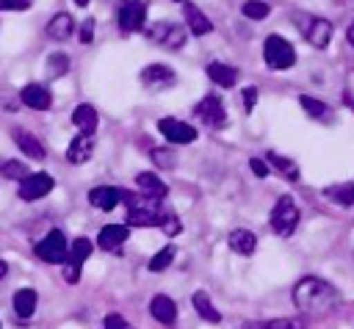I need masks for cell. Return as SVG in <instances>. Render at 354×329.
Returning <instances> with one entry per match:
<instances>
[{
    "mask_svg": "<svg viewBox=\"0 0 354 329\" xmlns=\"http://www.w3.org/2000/svg\"><path fill=\"white\" fill-rule=\"evenodd\" d=\"M55 188V180L50 177V174H44V171H33V174H28L22 182H19V199H25V202H36V199H44L50 191Z\"/></svg>",
    "mask_w": 354,
    "mask_h": 329,
    "instance_id": "10",
    "label": "cell"
},
{
    "mask_svg": "<svg viewBox=\"0 0 354 329\" xmlns=\"http://www.w3.org/2000/svg\"><path fill=\"white\" fill-rule=\"evenodd\" d=\"M171 260H174V249H171V246H163L158 254H152V260L147 263V268H149V271H163V268L171 265Z\"/></svg>",
    "mask_w": 354,
    "mask_h": 329,
    "instance_id": "36",
    "label": "cell"
},
{
    "mask_svg": "<svg viewBox=\"0 0 354 329\" xmlns=\"http://www.w3.org/2000/svg\"><path fill=\"white\" fill-rule=\"evenodd\" d=\"M91 155H94V138H91V135L77 133V135L69 141V147H66V160L75 163V166L86 163Z\"/></svg>",
    "mask_w": 354,
    "mask_h": 329,
    "instance_id": "20",
    "label": "cell"
},
{
    "mask_svg": "<svg viewBox=\"0 0 354 329\" xmlns=\"http://www.w3.org/2000/svg\"><path fill=\"white\" fill-rule=\"evenodd\" d=\"M141 83L149 91H166L177 83V72L166 64H149V66L141 69Z\"/></svg>",
    "mask_w": 354,
    "mask_h": 329,
    "instance_id": "9",
    "label": "cell"
},
{
    "mask_svg": "<svg viewBox=\"0 0 354 329\" xmlns=\"http://www.w3.org/2000/svg\"><path fill=\"white\" fill-rule=\"evenodd\" d=\"M19 100H22V105H28V108H33V111H47V108L53 105V94H50V88L41 86V83H28V86H22Z\"/></svg>",
    "mask_w": 354,
    "mask_h": 329,
    "instance_id": "14",
    "label": "cell"
},
{
    "mask_svg": "<svg viewBox=\"0 0 354 329\" xmlns=\"http://www.w3.org/2000/svg\"><path fill=\"white\" fill-rule=\"evenodd\" d=\"M91 39H94V19L88 17V19L80 25V41H83V44H88Z\"/></svg>",
    "mask_w": 354,
    "mask_h": 329,
    "instance_id": "42",
    "label": "cell"
},
{
    "mask_svg": "<svg viewBox=\"0 0 354 329\" xmlns=\"http://www.w3.org/2000/svg\"><path fill=\"white\" fill-rule=\"evenodd\" d=\"M116 22H119V30H122V33H136V30H141L144 22H147V6L138 3V0L122 3Z\"/></svg>",
    "mask_w": 354,
    "mask_h": 329,
    "instance_id": "12",
    "label": "cell"
},
{
    "mask_svg": "<svg viewBox=\"0 0 354 329\" xmlns=\"http://www.w3.org/2000/svg\"><path fill=\"white\" fill-rule=\"evenodd\" d=\"M346 39H348V44L354 47V22H351V25L346 28Z\"/></svg>",
    "mask_w": 354,
    "mask_h": 329,
    "instance_id": "43",
    "label": "cell"
},
{
    "mask_svg": "<svg viewBox=\"0 0 354 329\" xmlns=\"http://www.w3.org/2000/svg\"><path fill=\"white\" fill-rule=\"evenodd\" d=\"M122 202L127 205V227H158L166 207H160L158 199H149L144 194H127L122 196Z\"/></svg>",
    "mask_w": 354,
    "mask_h": 329,
    "instance_id": "2",
    "label": "cell"
},
{
    "mask_svg": "<svg viewBox=\"0 0 354 329\" xmlns=\"http://www.w3.org/2000/svg\"><path fill=\"white\" fill-rule=\"evenodd\" d=\"M207 77H210L216 86H221V88H232V86L238 83V69L230 66V64L213 61V64H207Z\"/></svg>",
    "mask_w": 354,
    "mask_h": 329,
    "instance_id": "27",
    "label": "cell"
},
{
    "mask_svg": "<svg viewBox=\"0 0 354 329\" xmlns=\"http://www.w3.org/2000/svg\"><path fill=\"white\" fill-rule=\"evenodd\" d=\"M66 69H69V58H66L64 53H53V55L47 58V75H50V77H64Z\"/></svg>",
    "mask_w": 354,
    "mask_h": 329,
    "instance_id": "34",
    "label": "cell"
},
{
    "mask_svg": "<svg viewBox=\"0 0 354 329\" xmlns=\"http://www.w3.org/2000/svg\"><path fill=\"white\" fill-rule=\"evenodd\" d=\"M304 39L315 47V50H324L329 41H332V22L324 19V17H313L304 28Z\"/></svg>",
    "mask_w": 354,
    "mask_h": 329,
    "instance_id": "16",
    "label": "cell"
},
{
    "mask_svg": "<svg viewBox=\"0 0 354 329\" xmlns=\"http://www.w3.org/2000/svg\"><path fill=\"white\" fill-rule=\"evenodd\" d=\"M194 116H196L202 124L213 127V130L227 127V111H224V102H221L216 94L202 97V100L194 105Z\"/></svg>",
    "mask_w": 354,
    "mask_h": 329,
    "instance_id": "8",
    "label": "cell"
},
{
    "mask_svg": "<svg viewBox=\"0 0 354 329\" xmlns=\"http://www.w3.org/2000/svg\"><path fill=\"white\" fill-rule=\"evenodd\" d=\"M127 238H130L127 224H105V227L100 229V235H97V246H100L102 252H119Z\"/></svg>",
    "mask_w": 354,
    "mask_h": 329,
    "instance_id": "13",
    "label": "cell"
},
{
    "mask_svg": "<svg viewBox=\"0 0 354 329\" xmlns=\"http://www.w3.org/2000/svg\"><path fill=\"white\" fill-rule=\"evenodd\" d=\"M183 14H185V25L194 36H207L213 30V22L205 17V11H199L194 3H185L183 6Z\"/></svg>",
    "mask_w": 354,
    "mask_h": 329,
    "instance_id": "23",
    "label": "cell"
},
{
    "mask_svg": "<svg viewBox=\"0 0 354 329\" xmlns=\"http://www.w3.org/2000/svg\"><path fill=\"white\" fill-rule=\"evenodd\" d=\"M136 188H138V194H144V196H149V199H166V194H169V188H166V182L155 174V171H141V174H136Z\"/></svg>",
    "mask_w": 354,
    "mask_h": 329,
    "instance_id": "18",
    "label": "cell"
},
{
    "mask_svg": "<svg viewBox=\"0 0 354 329\" xmlns=\"http://www.w3.org/2000/svg\"><path fill=\"white\" fill-rule=\"evenodd\" d=\"M75 6H80V8H86V6H88V0H75Z\"/></svg>",
    "mask_w": 354,
    "mask_h": 329,
    "instance_id": "45",
    "label": "cell"
},
{
    "mask_svg": "<svg viewBox=\"0 0 354 329\" xmlns=\"http://www.w3.org/2000/svg\"><path fill=\"white\" fill-rule=\"evenodd\" d=\"M299 105H301L304 113H307L310 119H315V122H329V119H332V108H329L324 100H318V97L301 94V97H299Z\"/></svg>",
    "mask_w": 354,
    "mask_h": 329,
    "instance_id": "30",
    "label": "cell"
},
{
    "mask_svg": "<svg viewBox=\"0 0 354 329\" xmlns=\"http://www.w3.org/2000/svg\"><path fill=\"white\" fill-rule=\"evenodd\" d=\"M326 196L337 205H354V182H343V185H332L326 188Z\"/></svg>",
    "mask_w": 354,
    "mask_h": 329,
    "instance_id": "31",
    "label": "cell"
},
{
    "mask_svg": "<svg viewBox=\"0 0 354 329\" xmlns=\"http://www.w3.org/2000/svg\"><path fill=\"white\" fill-rule=\"evenodd\" d=\"M299 221H301L299 205H296L290 196H279V199H277V205H274V210H271V229H274L277 235L288 238V235H293V232H296Z\"/></svg>",
    "mask_w": 354,
    "mask_h": 329,
    "instance_id": "3",
    "label": "cell"
},
{
    "mask_svg": "<svg viewBox=\"0 0 354 329\" xmlns=\"http://www.w3.org/2000/svg\"><path fill=\"white\" fill-rule=\"evenodd\" d=\"M36 304H39V296H36L33 288H19V290L14 293V312H17L22 321L36 312Z\"/></svg>",
    "mask_w": 354,
    "mask_h": 329,
    "instance_id": "29",
    "label": "cell"
},
{
    "mask_svg": "<svg viewBox=\"0 0 354 329\" xmlns=\"http://www.w3.org/2000/svg\"><path fill=\"white\" fill-rule=\"evenodd\" d=\"M266 163H268L271 171H277L282 180H290V182L299 180V166H296V160H290V158H285V155H279V152H266Z\"/></svg>",
    "mask_w": 354,
    "mask_h": 329,
    "instance_id": "25",
    "label": "cell"
},
{
    "mask_svg": "<svg viewBox=\"0 0 354 329\" xmlns=\"http://www.w3.org/2000/svg\"><path fill=\"white\" fill-rule=\"evenodd\" d=\"M53 41H66L72 33H75V19H72V14H66V11H58L50 22H47V30H44Z\"/></svg>",
    "mask_w": 354,
    "mask_h": 329,
    "instance_id": "22",
    "label": "cell"
},
{
    "mask_svg": "<svg viewBox=\"0 0 354 329\" xmlns=\"http://www.w3.org/2000/svg\"><path fill=\"white\" fill-rule=\"evenodd\" d=\"M147 36H149L155 44L166 47V50H180V47L188 41V30H185V25L171 22V19L155 22V25L147 30Z\"/></svg>",
    "mask_w": 354,
    "mask_h": 329,
    "instance_id": "5",
    "label": "cell"
},
{
    "mask_svg": "<svg viewBox=\"0 0 354 329\" xmlns=\"http://www.w3.org/2000/svg\"><path fill=\"white\" fill-rule=\"evenodd\" d=\"M6 274H8V263H6V260H0V279H3Z\"/></svg>",
    "mask_w": 354,
    "mask_h": 329,
    "instance_id": "44",
    "label": "cell"
},
{
    "mask_svg": "<svg viewBox=\"0 0 354 329\" xmlns=\"http://www.w3.org/2000/svg\"><path fill=\"white\" fill-rule=\"evenodd\" d=\"M241 11H243L246 19H266V17L271 14V6L263 3V0H246V3L241 6Z\"/></svg>",
    "mask_w": 354,
    "mask_h": 329,
    "instance_id": "32",
    "label": "cell"
},
{
    "mask_svg": "<svg viewBox=\"0 0 354 329\" xmlns=\"http://www.w3.org/2000/svg\"><path fill=\"white\" fill-rule=\"evenodd\" d=\"M30 6L33 0H0V11H25Z\"/></svg>",
    "mask_w": 354,
    "mask_h": 329,
    "instance_id": "39",
    "label": "cell"
},
{
    "mask_svg": "<svg viewBox=\"0 0 354 329\" xmlns=\"http://www.w3.org/2000/svg\"><path fill=\"white\" fill-rule=\"evenodd\" d=\"M158 227H160L169 238H174V235H180V232H183V221H180V218H177V213H174V210H169V207H166V213H163V218H160V224H158Z\"/></svg>",
    "mask_w": 354,
    "mask_h": 329,
    "instance_id": "35",
    "label": "cell"
},
{
    "mask_svg": "<svg viewBox=\"0 0 354 329\" xmlns=\"http://www.w3.org/2000/svg\"><path fill=\"white\" fill-rule=\"evenodd\" d=\"M340 301V293L321 276H301L293 285V304L304 318H321L332 312Z\"/></svg>",
    "mask_w": 354,
    "mask_h": 329,
    "instance_id": "1",
    "label": "cell"
},
{
    "mask_svg": "<svg viewBox=\"0 0 354 329\" xmlns=\"http://www.w3.org/2000/svg\"><path fill=\"white\" fill-rule=\"evenodd\" d=\"M97 122H100L97 108H94V105H88V102H83V105H77V108L72 111V124H75V127H77V133H83V135H94Z\"/></svg>",
    "mask_w": 354,
    "mask_h": 329,
    "instance_id": "21",
    "label": "cell"
},
{
    "mask_svg": "<svg viewBox=\"0 0 354 329\" xmlns=\"http://www.w3.org/2000/svg\"><path fill=\"white\" fill-rule=\"evenodd\" d=\"M174 3H183V0H174Z\"/></svg>",
    "mask_w": 354,
    "mask_h": 329,
    "instance_id": "46",
    "label": "cell"
},
{
    "mask_svg": "<svg viewBox=\"0 0 354 329\" xmlns=\"http://www.w3.org/2000/svg\"><path fill=\"white\" fill-rule=\"evenodd\" d=\"M122 196H124V191L116 188V185H97V188L88 191V202H91L97 210H105V213H111V210L122 202Z\"/></svg>",
    "mask_w": 354,
    "mask_h": 329,
    "instance_id": "15",
    "label": "cell"
},
{
    "mask_svg": "<svg viewBox=\"0 0 354 329\" xmlns=\"http://www.w3.org/2000/svg\"><path fill=\"white\" fill-rule=\"evenodd\" d=\"M249 166H252V174H254V177H266V174L271 171V166H268L263 158H252Z\"/></svg>",
    "mask_w": 354,
    "mask_h": 329,
    "instance_id": "41",
    "label": "cell"
},
{
    "mask_svg": "<svg viewBox=\"0 0 354 329\" xmlns=\"http://www.w3.org/2000/svg\"><path fill=\"white\" fill-rule=\"evenodd\" d=\"M122 3H130V0H122Z\"/></svg>",
    "mask_w": 354,
    "mask_h": 329,
    "instance_id": "47",
    "label": "cell"
},
{
    "mask_svg": "<svg viewBox=\"0 0 354 329\" xmlns=\"http://www.w3.org/2000/svg\"><path fill=\"white\" fill-rule=\"evenodd\" d=\"M158 130L160 135L169 141V144H191L196 138V127H191L188 122H180V119H171V116H163L158 122Z\"/></svg>",
    "mask_w": 354,
    "mask_h": 329,
    "instance_id": "11",
    "label": "cell"
},
{
    "mask_svg": "<svg viewBox=\"0 0 354 329\" xmlns=\"http://www.w3.org/2000/svg\"><path fill=\"white\" fill-rule=\"evenodd\" d=\"M310 318H263V321H249L243 329H307Z\"/></svg>",
    "mask_w": 354,
    "mask_h": 329,
    "instance_id": "24",
    "label": "cell"
},
{
    "mask_svg": "<svg viewBox=\"0 0 354 329\" xmlns=\"http://www.w3.org/2000/svg\"><path fill=\"white\" fill-rule=\"evenodd\" d=\"M149 315H152L155 321H160L163 326H174V323H177V304H174V299H169L166 293L152 296V301H149Z\"/></svg>",
    "mask_w": 354,
    "mask_h": 329,
    "instance_id": "17",
    "label": "cell"
},
{
    "mask_svg": "<svg viewBox=\"0 0 354 329\" xmlns=\"http://www.w3.org/2000/svg\"><path fill=\"white\" fill-rule=\"evenodd\" d=\"M191 304H194V310H196V315H199L202 321H207V323H221V312H218V307L213 304V299H210L205 290H196V293L191 296Z\"/></svg>",
    "mask_w": 354,
    "mask_h": 329,
    "instance_id": "26",
    "label": "cell"
},
{
    "mask_svg": "<svg viewBox=\"0 0 354 329\" xmlns=\"http://www.w3.org/2000/svg\"><path fill=\"white\" fill-rule=\"evenodd\" d=\"M263 61L271 66V69H290L296 64V50L288 39L282 36H268L266 44H263Z\"/></svg>",
    "mask_w": 354,
    "mask_h": 329,
    "instance_id": "4",
    "label": "cell"
},
{
    "mask_svg": "<svg viewBox=\"0 0 354 329\" xmlns=\"http://www.w3.org/2000/svg\"><path fill=\"white\" fill-rule=\"evenodd\" d=\"M227 243H230V249H232L235 254H241V257H252L254 249H257V238H254V232L246 229V227L232 229V232L227 235Z\"/></svg>",
    "mask_w": 354,
    "mask_h": 329,
    "instance_id": "19",
    "label": "cell"
},
{
    "mask_svg": "<svg viewBox=\"0 0 354 329\" xmlns=\"http://www.w3.org/2000/svg\"><path fill=\"white\" fill-rule=\"evenodd\" d=\"M241 105H243L246 113L254 111V105H257V88H254V86H246V88L241 91Z\"/></svg>",
    "mask_w": 354,
    "mask_h": 329,
    "instance_id": "38",
    "label": "cell"
},
{
    "mask_svg": "<svg viewBox=\"0 0 354 329\" xmlns=\"http://www.w3.org/2000/svg\"><path fill=\"white\" fill-rule=\"evenodd\" d=\"M0 171H3L6 180H17V182H22V180L30 174V169H28L22 160H6V163L0 166Z\"/></svg>",
    "mask_w": 354,
    "mask_h": 329,
    "instance_id": "33",
    "label": "cell"
},
{
    "mask_svg": "<svg viewBox=\"0 0 354 329\" xmlns=\"http://www.w3.org/2000/svg\"><path fill=\"white\" fill-rule=\"evenodd\" d=\"M105 329H133L119 312H111V315H105Z\"/></svg>",
    "mask_w": 354,
    "mask_h": 329,
    "instance_id": "40",
    "label": "cell"
},
{
    "mask_svg": "<svg viewBox=\"0 0 354 329\" xmlns=\"http://www.w3.org/2000/svg\"><path fill=\"white\" fill-rule=\"evenodd\" d=\"M149 158H152V163L160 166V169H174V155H171L169 149H152Z\"/></svg>",
    "mask_w": 354,
    "mask_h": 329,
    "instance_id": "37",
    "label": "cell"
},
{
    "mask_svg": "<svg viewBox=\"0 0 354 329\" xmlns=\"http://www.w3.org/2000/svg\"><path fill=\"white\" fill-rule=\"evenodd\" d=\"M91 252H94V243H91L88 238H75V241L69 243V254H66V260L61 263V265H64V279H66L69 285H75V282L80 279V268H83V263L91 257Z\"/></svg>",
    "mask_w": 354,
    "mask_h": 329,
    "instance_id": "6",
    "label": "cell"
},
{
    "mask_svg": "<svg viewBox=\"0 0 354 329\" xmlns=\"http://www.w3.org/2000/svg\"><path fill=\"white\" fill-rule=\"evenodd\" d=\"M14 141H17V147L28 155V158H33V160H41L47 152H44V147H41V141L33 135V133H28V130H22V127H17L14 130Z\"/></svg>",
    "mask_w": 354,
    "mask_h": 329,
    "instance_id": "28",
    "label": "cell"
},
{
    "mask_svg": "<svg viewBox=\"0 0 354 329\" xmlns=\"http://www.w3.org/2000/svg\"><path fill=\"white\" fill-rule=\"evenodd\" d=\"M36 257L44 260V263H64L66 254H69V243H66V235L61 229H50L36 246H33Z\"/></svg>",
    "mask_w": 354,
    "mask_h": 329,
    "instance_id": "7",
    "label": "cell"
}]
</instances>
